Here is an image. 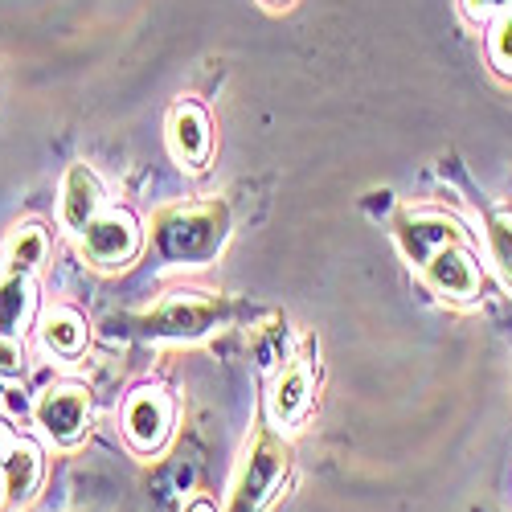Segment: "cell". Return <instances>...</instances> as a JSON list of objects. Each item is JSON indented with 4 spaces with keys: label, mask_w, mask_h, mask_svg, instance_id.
Returning <instances> with one entry per match:
<instances>
[{
    "label": "cell",
    "mask_w": 512,
    "mask_h": 512,
    "mask_svg": "<svg viewBox=\"0 0 512 512\" xmlns=\"http://www.w3.org/2000/svg\"><path fill=\"white\" fill-rule=\"evenodd\" d=\"M177 402L164 386H140L123 402V439L136 455H156L173 435Z\"/></svg>",
    "instance_id": "5"
},
{
    "label": "cell",
    "mask_w": 512,
    "mask_h": 512,
    "mask_svg": "<svg viewBox=\"0 0 512 512\" xmlns=\"http://www.w3.org/2000/svg\"><path fill=\"white\" fill-rule=\"evenodd\" d=\"M87 340H91V328L82 320V312H74V308H54L46 320H41V345H46L54 357L74 361L82 349H87Z\"/></svg>",
    "instance_id": "14"
},
{
    "label": "cell",
    "mask_w": 512,
    "mask_h": 512,
    "mask_svg": "<svg viewBox=\"0 0 512 512\" xmlns=\"http://www.w3.org/2000/svg\"><path fill=\"white\" fill-rule=\"evenodd\" d=\"M512 5V0H463V13L472 17L476 25H488L496 13H504Z\"/></svg>",
    "instance_id": "19"
},
{
    "label": "cell",
    "mask_w": 512,
    "mask_h": 512,
    "mask_svg": "<svg viewBox=\"0 0 512 512\" xmlns=\"http://www.w3.org/2000/svg\"><path fill=\"white\" fill-rule=\"evenodd\" d=\"M230 238V209L222 201H185L168 205L152 222V242L168 263L201 267Z\"/></svg>",
    "instance_id": "1"
},
{
    "label": "cell",
    "mask_w": 512,
    "mask_h": 512,
    "mask_svg": "<svg viewBox=\"0 0 512 512\" xmlns=\"http://www.w3.org/2000/svg\"><path fill=\"white\" fill-rule=\"evenodd\" d=\"M488 62L496 74L512 78V5L488 21Z\"/></svg>",
    "instance_id": "16"
},
{
    "label": "cell",
    "mask_w": 512,
    "mask_h": 512,
    "mask_svg": "<svg viewBox=\"0 0 512 512\" xmlns=\"http://www.w3.org/2000/svg\"><path fill=\"white\" fill-rule=\"evenodd\" d=\"M0 472H5V496L13 504H29L41 488V476H46V459H41L37 443L0 431Z\"/></svg>",
    "instance_id": "10"
},
{
    "label": "cell",
    "mask_w": 512,
    "mask_h": 512,
    "mask_svg": "<svg viewBox=\"0 0 512 512\" xmlns=\"http://www.w3.org/2000/svg\"><path fill=\"white\" fill-rule=\"evenodd\" d=\"M394 234H398V242H402V250H406V259H410V263H418V267H422L426 259H431V254H435L439 246H447V242H459V238H463L459 222L443 218V213H426V209L406 213Z\"/></svg>",
    "instance_id": "12"
},
{
    "label": "cell",
    "mask_w": 512,
    "mask_h": 512,
    "mask_svg": "<svg viewBox=\"0 0 512 512\" xmlns=\"http://www.w3.org/2000/svg\"><path fill=\"white\" fill-rule=\"evenodd\" d=\"M185 512H218V508H213V500H205V496H197L193 504H185Z\"/></svg>",
    "instance_id": "20"
},
{
    "label": "cell",
    "mask_w": 512,
    "mask_h": 512,
    "mask_svg": "<svg viewBox=\"0 0 512 512\" xmlns=\"http://www.w3.org/2000/svg\"><path fill=\"white\" fill-rule=\"evenodd\" d=\"M46 254H50V234L41 230L37 222H25L9 234L5 242V271H25L33 275L41 263H46Z\"/></svg>",
    "instance_id": "15"
},
{
    "label": "cell",
    "mask_w": 512,
    "mask_h": 512,
    "mask_svg": "<svg viewBox=\"0 0 512 512\" xmlns=\"http://www.w3.org/2000/svg\"><path fill=\"white\" fill-rule=\"evenodd\" d=\"M25 369V353H21V340L0 336V377H17Z\"/></svg>",
    "instance_id": "18"
},
{
    "label": "cell",
    "mask_w": 512,
    "mask_h": 512,
    "mask_svg": "<svg viewBox=\"0 0 512 512\" xmlns=\"http://www.w3.org/2000/svg\"><path fill=\"white\" fill-rule=\"evenodd\" d=\"M263 5H271V9H287L291 0H263Z\"/></svg>",
    "instance_id": "21"
},
{
    "label": "cell",
    "mask_w": 512,
    "mask_h": 512,
    "mask_svg": "<svg viewBox=\"0 0 512 512\" xmlns=\"http://www.w3.org/2000/svg\"><path fill=\"white\" fill-rule=\"evenodd\" d=\"M312 410V357L300 353L291 357L275 381L271 390V422L279 426V431H287V426H300Z\"/></svg>",
    "instance_id": "11"
},
{
    "label": "cell",
    "mask_w": 512,
    "mask_h": 512,
    "mask_svg": "<svg viewBox=\"0 0 512 512\" xmlns=\"http://www.w3.org/2000/svg\"><path fill=\"white\" fill-rule=\"evenodd\" d=\"M426 279H431V287L439 295H447V300H476L480 295V267H476V254L467 250V242H447L439 246L431 259L422 263Z\"/></svg>",
    "instance_id": "8"
},
{
    "label": "cell",
    "mask_w": 512,
    "mask_h": 512,
    "mask_svg": "<svg viewBox=\"0 0 512 512\" xmlns=\"http://www.w3.org/2000/svg\"><path fill=\"white\" fill-rule=\"evenodd\" d=\"M78 238H82L87 263L99 271H123L144 246V230L132 209H103Z\"/></svg>",
    "instance_id": "4"
},
{
    "label": "cell",
    "mask_w": 512,
    "mask_h": 512,
    "mask_svg": "<svg viewBox=\"0 0 512 512\" xmlns=\"http://www.w3.org/2000/svg\"><path fill=\"white\" fill-rule=\"evenodd\" d=\"M226 316H230V304L213 291H168L156 308L140 316V328L164 340H197L209 328H218Z\"/></svg>",
    "instance_id": "2"
},
{
    "label": "cell",
    "mask_w": 512,
    "mask_h": 512,
    "mask_svg": "<svg viewBox=\"0 0 512 512\" xmlns=\"http://www.w3.org/2000/svg\"><path fill=\"white\" fill-rule=\"evenodd\" d=\"M287 467H291V451L283 447V439L263 431L259 439L250 443V451H246V459L238 467L226 512H263L275 500V492L283 488Z\"/></svg>",
    "instance_id": "3"
},
{
    "label": "cell",
    "mask_w": 512,
    "mask_h": 512,
    "mask_svg": "<svg viewBox=\"0 0 512 512\" xmlns=\"http://www.w3.org/2000/svg\"><path fill=\"white\" fill-rule=\"evenodd\" d=\"M168 152H173L185 168H205L213 152V123L209 111L197 99H181L168 111Z\"/></svg>",
    "instance_id": "7"
},
{
    "label": "cell",
    "mask_w": 512,
    "mask_h": 512,
    "mask_svg": "<svg viewBox=\"0 0 512 512\" xmlns=\"http://www.w3.org/2000/svg\"><path fill=\"white\" fill-rule=\"evenodd\" d=\"M37 312V279L25 271L0 275V336L21 340Z\"/></svg>",
    "instance_id": "13"
},
{
    "label": "cell",
    "mask_w": 512,
    "mask_h": 512,
    "mask_svg": "<svg viewBox=\"0 0 512 512\" xmlns=\"http://www.w3.org/2000/svg\"><path fill=\"white\" fill-rule=\"evenodd\" d=\"M107 209V197H103V185L99 177L91 173L87 164H70L66 177H62V197H58V218L70 234H82L99 213Z\"/></svg>",
    "instance_id": "9"
},
{
    "label": "cell",
    "mask_w": 512,
    "mask_h": 512,
    "mask_svg": "<svg viewBox=\"0 0 512 512\" xmlns=\"http://www.w3.org/2000/svg\"><path fill=\"white\" fill-rule=\"evenodd\" d=\"M33 418L58 447H74L91 431V390L78 381H58V386L41 390L33 402Z\"/></svg>",
    "instance_id": "6"
},
{
    "label": "cell",
    "mask_w": 512,
    "mask_h": 512,
    "mask_svg": "<svg viewBox=\"0 0 512 512\" xmlns=\"http://www.w3.org/2000/svg\"><path fill=\"white\" fill-rule=\"evenodd\" d=\"M0 500H5V472H0Z\"/></svg>",
    "instance_id": "22"
},
{
    "label": "cell",
    "mask_w": 512,
    "mask_h": 512,
    "mask_svg": "<svg viewBox=\"0 0 512 512\" xmlns=\"http://www.w3.org/2000/svg\"><path fill=\"white\" fill-rule=\"evenodd\" d=\"M488 242H492V254H496L504 279L512 283V218L508 213H496V218L488 222Z\"/></svg>",
    "instance_id": "17"
}]
</instances>
